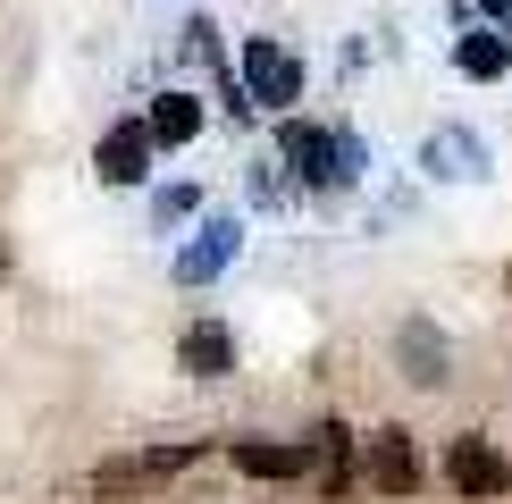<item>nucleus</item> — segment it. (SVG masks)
<instances>
[{"instance_id":"obj_9","label":"nucleus","mask_w":512,"mask_h":504,"mask_svg":"<svg viewBox=\"0 0 512 504\" xmlns=\"http://www.w3.org/2000/svg\"><path fill=\"white\" fill-rule=\"evenodd\" d=\"M236 462H244L252 479H294V471H311V454H294V446H252V437L236 446Z\"/></svg>"},{"instance_id":"obj_4","label":"nucleus","mask_w":512,"mask_h":504,"mask_svg":"<svg viewBox=\"0 0 512 504\" xmlns=\"http://www.w3.org/2000/svg\"><path fill=\"white\" fill-rule=\"evenodd\" d=\"M143 160H152V126H110L93 168H101V185H143V177H152Z\"/></svg>"},{"instance_id":"obj_2","label":"nucleus","mask_w":512,"mask_h":504,"mask_svg":"<svg viewBox=\"0 0 512 504\" xmlns=\"http://www.w3.org/2000/svg\"><path fill=\"white\" fill-rule=\"evenodd\" d=\"M277 143H286V160H294V177H303V185H345V168H336V160H353V143L319 135V126H303V118H294Z\"/></svg>"},{"instance_id":"obj_1","label":"nucleus","mask_w":512,"mask_h":504,"mask_svg":"<svg viewBox=\"0 0 512 504\" xmlns=\"http://www.w3.org/2000/svg\"><path fill=\"white\" fill-rule=\"evenodd\" d=\"M244 93L261 101V110H286V101H303V59L252 34V42H244Z\"/></svg>"},{"instance_id":"obj_12","label":"nucleus","mask_w":512,"mask_h":504,"mask_svg":"<svg viewBox=\"0 0 512 504\" xmlns=\"http://www.w3.org/2000/svg\"><path fill=\"white\" fill-rule=\"evenodd\" d=\"M479 9H487V17H496V26H504V17H512V0H479Z\"/></svg>"},{"instance_id":"obj_7","label":"nucleus","mask_w":512,"mask_h":504,"mask_svg":"<svg viewBox=\"0 0 512 504\" xmlns=\"http://www.w3.org/2000/svg\"><path fill=\"white\" fill-rule=\"evenodd\" d=\"M202 135V101L194 93H160L152 101V143H194Z\"/></svg>"},{"instance_id":"obj_3","label":"nucleus","mask_w":512,"mask_h":504,"mask_svg":"<svg viewBox=\"0 0 512 504\" xmlns=\"http://www.w3.org/2000/svg\"><path fill=\"white\" fill-rule=\"evenodd\" d=\"M445 479H454L462 496H504V488H512V462L487 446V437H454V454H445Z\"/></svg>"},{"instance_id":"obj_11","label":"nucleus","mask_w":512,"mask_h":504,"mask_svg":"<svg viewBox=\"0 0 512 504\" xmlns=\"http://www.w3.org/2000/svg\"><path fill=\"white\" fill-rule=\"evenodd\" d=\"M403 353H412V378L429 387V378H437V336H429V328H412V336H403Z\"/></svg>"},{"instance_id":"obj_10","label":"nucleus","mask_w":512,"mask_h":504,"mask_svg":"<svg viewBox=\"0 0 512 504\" xmlns=\"http://www.w3.org/2000/svg\"><path fill=\"white\" fill-rule=\"evenodd\" d=\"M303 454H311V471H319V479H345V454H353V437H345V429H336V420H319V429H311V446H303Z\"/></svg>"},{"instance_id":"obj_5","label":"nucleus","mask_w":512,"mask_h":504,"mask_svg":"<svg viewBox=\"0 0 512 504\" xmlns=\"http://www.w3.org/2000/svg\"><path fill=\"white\" fill-rule=\"evenodd\" d=\"M454 68H462V76H479V84H496V76L512 68V42H504V26L462 34V42H454Z\"/></svg>"},{"instance_id":"obj_8","label":"nucleus","mask_w":512,"mask_h":504,"mask_svg":"<svg viewBox=\"0 0 512 504\" xmlns=\"http://www.w3.org/2000/svg\"><path fill=\"white\" fill-rule=\"evenodd\" d=\"M370 471H378V488H412V479H420V462H412V437H403V429H378V446H370Z\"/></svg>"},{"instance_id":"obj_6","label":"nucleus","mask_w":512,"mask_h":504,"mask_svg":"<svg viewBox=\"0 0 512 504\" xmlns=\"http://www.w3.org/2000/svg\"><path fill=\"white\" fill-rule=\"evenodd\" d=\"M185 370H194V378H227V370H236V336H227L219 320L185 328Z\"/></svg>"}]
</instances>
